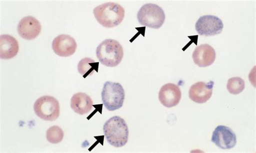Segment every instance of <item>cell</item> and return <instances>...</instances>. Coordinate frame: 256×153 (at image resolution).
I'll use <instances>...</instances> for the list:
<instances>
[{"label": "cell", "mask_w": 256, "mask_h": 153, "mask_svg": "<svg viewBox=\"0 0 256 153\" xmlns=\"http://www.w3.org/2000/svg\"><path fill=\"white\" fill-rule=\"evenodd\" d=\"M104 131L106 141L114 148H122L129 138V129L124 120L114 116L105 123Z\"/></svg>", "instance_id": "obj_1"}, {"label": "cell", "mask_w": 256, "mask_h": 153, "mask_svg": "<svg viewBox=\"0 0 256 153\" xmlns=\"http://www.w3.org/2000/svg\"><path fill=\"white\" fill-rule=\"evenodd\" d=\"M97 21L106 28H114L123 21L125 10L116 3L108 2L100 4L93 10Z\"/></svg>", "instance_id": "obj_2"}, {"label": "cell", "mask_w": 256, "mask_h": 153, "mask_svg": "<svg viewBox=\"0 0 256 153\" xmlns=\"http://www.w3.org/2000/svg\"><path fill=\"white\" fill-rule=\"evenodd\" d=\"M124 55L122 46L116 40L106 39L101 42L96 49L99 62L108 67L118 65Z\"/></svg>", "instance_id": "obj_3"}, {"label": "cell", "mask_w": 256, "mask_h": 153, "mask_svg": "<svg viewBox=\"0 0 256 153\" xmlns=\"http://www.w3.org/2000/svg\"><path fill=\"white\" fill-rule=\"evenodd\" d=\"M137 17L141 25L156 29L160 28L166 19L164 10L153 3L144 4L139 10Z\"/></svg>", "instance_id": "obj_4"}, {"label": "cell", "mask_w": 256, "mask_h": 153, "mask_svg": "<svg viewBox=\"0 0 256 153\" xmlns=\"http://www.w3.org/2000/svg\"><path fill=\"white\" fill-rule=\"evenodd\" d=\"M101 96L106 110L114 111L122 107L125 98V92L120 84L106 82L104 84Z\"/></svg>", "instance_id": "obj_5"}, {"label": "cell", "mask_w": 256, "mask_h": 153, "mask_svg": "<svg viewBox=\"0 0 256 153\" xmlns=\"http://www.w3.org/2000/svg\"><path fill=\"white\" fill-rule=\"evenodd\" d=\"M34 110L38 117L46 121H55L60 116L59 103L52 96L39 98L34 105Z\"/></svg>", "instance_id": "obj_6"}, {"label": "cell", "mask_w": 256, "mask_h": 153, "mask_svg": "<svg viewBox=\"0 0 256 153\" xmlns=\"http://www.w3.org/2000/svg\"><path fill=\"white\" fill-rule=\"evenodd\" d=\"M224 25L222 20L217 16L205 15L198 19L195 28L202 36H210L220 34Z\"/></svg>", "instance_id": "obj_7"}, {"label": "cell", "mask_w": 256, "mask_h": 153, "mask_svg": "<svg viewBox=\"0 0 256 153\" xmlns=\"http://www.w3.org/2000/svg\"><path fill=\"white\" fill-rule=\"evenodd\" d=\"M212 142L221 149L230 150L236 145V136L231 129L220 125L213 132Z\"/></svg>", "instance_id": "obj_8"}, {"label": "cell", "mask_w": 256, "mask_h": 153, "mask_svg": "<svg viewBox=\"0 0 256 153\" xmlns=\"http://www.w3.org/2000/svg\"><path fill=\"white\" fill-rule=\"evenodd\" d=\"M52 48L56 54L60 56L67 57L72 55L77 48L76 40L68 35H60L54 39Z\"/></svg>", "instance_id": "obj_9"}, {"label": "cell", "mask_w": 256, "mask_h": 153, "mask_svg": "<svg viewBox=\"0 0 256 153\" xmlns=\"http://www.w3.org/2000/svg\"><path fill=\"white\" fill-rule=\"evenodd\" d=\"M41 31V24L36 18L31 16L24 17L18 25L19 35L26 40L36 38Z\"/></svg>", "instance_id": "obj_10"}, {"label": "cell", "mask_w": 256, "mask_h": 153, "mask_svg": "<svg viewBox=\"0 0 256 153\" xmlns=\"http://www.w3.org/2000/svg\"><path fill=\"white\" fill-rule=\"evenodd\" d=\"M181 91L178 86L172 83H168L161 88L158 94L159 101L167 108L178 105L181 99Z\"/></svg>", "instance_id": "obj_11"}, {"label": "cell", "mask_w": 256, "mask_h": 153, "mask_svg": "<svg viewBox=\"0 0 256 153\" xmlns=\"http://www.w3.org/2000/svg\"><path fill=\"white\" fill-rule=\"evenodd\" d=\"M214 82H200L193 84L188 91V96L193 102L198 104L206 103L212 95Z\"/></svg>", "instance_id": "obj_12"}, {"label": "cell", "mask_w": 256, "mask_h": 153, "mask_svg": "<svg viewBox=\"0 0 256 153\" xmlns=\"http://www.w3.org/2000/svg\"><path fill=\"white\" fill-rule=\"evenodd\" d=\"M216 51L208 44H202L194 49L192 58L195 64L200 68H206L212 65L216 59Z\"/></svg>", "instance_id": "obj_13"}, {"label": "cell", "mask_w": 256, "mask_h": 153, "mask_svg": "<svg viewBox=\"0 0 256 153\" xmlns=\"http://www.w3.org/2000/svg\"><path fill=\"white\" fill-rule=\"evenodd\" d=\"M72 109L80 115L88 114L92 109L93 102L90 96L84 93L79 92L71 98Z\"/></svg>", "instance_id": "obj_14"}, {"label": "cell", "mask_w": 256, "mask_h": 153, "mask_svg": "<svg viewBox=\"0 0 256 153\" xmlns=\"http://www.w3.org/2000/svg\"><path fill=\"white\" fill-rule=\"evenodd\" d=\"M19 50L18 42L13 36L2 35L0 36V58L10 59L18 54Z\"/></svg>", "instance_id": "obj_15"}, {"label": "cell", "mask_w": 256, "mask_h": 153, "mask_svg": "<svg viewBox=\"0 0 256 153\" xmlns=\"http://www.w3.org/2000/svg\"><path fill=\"white\" fill-rule=\"evenodd\" d=\"M98 62L90 58L86 57L79 62L78 69L80 74L86 78L93 75L94 72H98Z\"/></svg>", "instance_id": "obj_16"}, {"label": "cell", "mask_w": 256, "mask_h": 153, "mask_svg": "<svg viewBox=\"0 0 256 153\" xmlns=\"http://www.w3.org/2000/svg\"><path fill=\"white\" fill-rule=\"evenodd\" d=\"M227 89L232 95L240 94L245 89V82L240 77H232L228 80Z\"/></svg>", "instance_id": "obj_17"}, {"label": "cell", "mask_w": 256, "mask_h": 153, "mask_svg": "<svg viewBox=\"0 0 256 153\" xmlns=\"http://www.w3.org/2000/svg\"><path fill=\"white\" fill-rule=\"evenodd\" d=\"M64 137V132L62 128L58 126H52L46 131V138L47 141L52 144L62 142Z\"/></svg>", "instance_id": "obj_18"}]
</instances>
